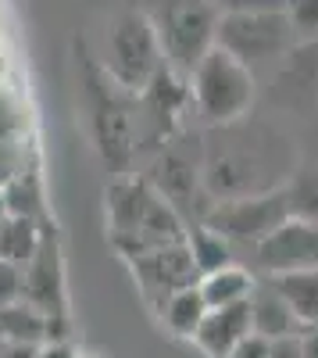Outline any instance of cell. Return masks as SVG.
I'll use <instances>...</instances> for the list:
<instances>
[{"mask_svg":"<svg viewBox=\"0 0 318 358\" xmlns=\"http://www.w3.org/2000/svg\"><path fill=\"white\" fill-rule=\"evenodd\" d=\"M107 215H111V236L119 251L132 262L147 251L186 244V233L179 226V215L158 190H151L139 179H122L107 194Z\"/></svg>","mask_w":318,"mask_h":358,"instance_id":"1","label":"cell"},{"mask_svg":"<svg viewBox=\"0 0 318 358\" xmlns=\"http://www.w3.org/2000/svg\"><path fill=\"white\" fill-rule=\"evenodd\" d=\"M282 143L268 129L254 126L250 133L236 126H222V140L208 147V162H204V183L215 197L233 201V197H250V194H265L275 190L265 172L272 169V147Z\"/></svg>","mask_w":318,"mask_h":358,"instance_id":"2","label":"cell"},{"mask_svg":"<svg viewBox=\"0 0 318 358\" xmlns=\"http://www.w3.org/2000/svg\"><path fill=\"white\" fill-rule=\"evenodd\" d=\"M190 90H193L197 111L204 115L211 126H218V129L236 126V122H243V115L254 104V72L229 50L211 47L197 62Z\"/></svg>","mask_w":318,"mask_h":358,"instance_id":"3","label":"cell"},{"mask_svg":"<svg viewBox=\"0 0 318 358\" xmlns=\"http://www.w3.org/2000/svg\"><path fill=\"white\" fill-rule=\"evenodd\" d=\"M165 50L154 22L143 11H126L107 33V76L126 90H151L161 79Z\"/></svg>","mask_w":318,"mask_h":358,"instance_id":"4","label":"cell"},{"mask_svg":"<svg viewBox=\"0 0 318 358\" xmlns=\"http://www.w3.org/2000/svg\"><path fill=\"white\" fill-rule=\"evenodd\" d=\"M218 18L222 15L215 8V0H172L151 22L158 29L165 57H172L176 65H186L193 72L200 57L215 47Z\"/></svg>","mask_w":318,"mask_h":358,"instance_id":"5","label":"cell"},{"mask_svg":"<svg viewBox=\"0 0 318 358\" xmlns=\"http://www.w3.org/2000/svg\"><path fill=\"white\" fill-rule=\"evenodd\" d=\"M290 222V201H286V187L265 190V194H250V197H233V201H218V208L208 215V229H215L225 241H240V244H265L268 236Z\"/></svg>","mask_w":318,"mask_h":358,"instance_id":"6","label":"cell"},{"mask_svg":"<svg viewBox=\"0 0 318 358\" xmlns=\"http://www.w3.org/2000/svg\"><path fill=\"white\" fill-rule=\"evenodd\" d=\"M290 40H294V29H290L286 11H275V15H222L218 33H215V47L240 57L247 69L286 54L290 50Z\"/></svg>","mask_w":318,"mask_h":358,"instance_id":"7","label":"cell"},{"mask_svg":"<svg viewBox=\"0 0 318 358\" xmlns=\"http://www.w3.org/2000/svg\"><path fill=\"white\" fill-rule=\"evenodd\" d=\"M257 258L272 276L318 268V222H301V219L282 222L265 244H257Z\"/></svg>","mask_w":318,"mask_h":358,"instance_id":"8","label":"cell"},{"mask_svg":"<svg viewBox=\"0 0 318 358\" xmlns=\"http://www.w3.org/2000/svg\"><path fill=\"white\" fill-rule=\"evenodd\" d=\"M247 337H254L250 301H247V305H233V308H211L208 319L200 322L193 344L204 351L208 358H233L236 348H240Z\"/></svg>","mask_w":318,"mask_h":358,"instance_id":"9","label":"cell"},{"mask_svg":"<svg viewBox=\"0 0 318 358\" xmlns=\"http://www.w3.org/2000/svg\"><path fill=\"white\" fill-rule=\"evenodd\" d=\"M275 294L286 301L290 315L297 319L301 334L318 326V268H301V273H275L268 280Z\"/></svg>","mask_w":318,"mask_h":358,"instance_id":"10","label":"cell"},{"mask_svg":"<svg viewBox=\"0 0 318 358\" xmlns=\"http://www.w3.org/2000/svg\"><path fill=\"white\" fill-rule=\"evenodd\" d=\"M200 294H204L208 308H233V305H247L254 290H257V280L240 265H225V268H215V273L200 276L197 280Z\"/></svg>","mask_w":318,"mask_h":358,"instance_id":"11","label":"cell"},{"mask_svg":"<svg viewBox=\"0 0 318 358\" xmlns=\"http://www.w3.org/2000/svg\"><path fill=\"white\" fill-rule=\"evenodd\" d=\"M208 301H204V294H200V287H183L168 297V301L161 305V322H165V330L172 337H179V341H193L197 330H200V322L208 319Z\"/></svg>","mask_w":318,"mask_h":358,"instance_id":"12","label":"cell"},{"mask_svg":"<svg viewBox=\"0 0 318 358\" xmlns=\"http://www.w3.org/2000/svg\"><path fill=\"white\" fill-rule=\"evenodd\" d=\"M250 315H254V334L265 337V341H279V337H294L301 326L290 315L286 301L275 294L272 283H262L250 297Z\"/></svg>","mask_w":318,"mask_h":358,"instance_id":"13","label":"cell"},{"mask_svg":"<svg viewBox=\"0 0 318 358\" xmlns=\"http://www.w3.org/2000/svg\"><path fill=\"white\" fill-rule=\"evenodd\" d=\"M0 337L8 344H47L50 341V319L22 297L18 305L0 312Z\"/></svg>","mask_w":318,"mask_h":358,"instance_id":"14","label":"cell"},{"mask_svg":"<svg viewBox=\"0 0 318 358\" xmlns=\"http://www.w3.org/2000/svg\"><path fill=\"white\" fill-rule=\"evenodd\" d=\"M40 241H43V229L40 222L33 219H18V215H8L0 222V258L11 262V265H29L33 255L40 251Z\"/></svg>","mask_w":318,"mask_h":358,"instance_id":"15","label":"cell"},{"mask_svg":"<svg viewBox=\"0 0 318 358\" xmlns=\"http://www.w3.org/2000/svg\"><path fill=\"white\" fill-rule=\"evenodd\" d=\"M186 248H190V258L197 265V276H208L215 273V268H225L233 265V251H229V241L225 236H218L215 229L200 226L186 236Z\"/></svg>","mask_w":318,"mask_h":358,"instance_id":"16","label":"cell"},{"mask_svg":"<svg viewBox=\"0 0 318 358\" xmlns=\"http://www.w3.org/2000/svg\"><path fill=\"white\" fill-rule=\"evenodd\" d=\"M286 201H290V219L318 222V172L294 176L286 187Z\"/></svg>","mask_w":318,"mask_h":358,"instance_id":"17","label":"cell"},{"mask_svg":"<svg viewBox=\"0 0 318 358\" xmlns=\"http://www.w3.org/2000/svg\"><path fill=\"white\" fill-rule=\"evenodd\" d=\"M4 201H8V215H18V219H40V190H36V179H11L4 187Z\"/></svg>","mask_w":318,"mask_h":358,"instance_id":"18","label":"cell"},{"mask_svg":"<svg viewBox=\"0 0 318 358\" xmlns=\"http://www.w3.org/2000/svg\"><path fill=\"white\" fill-rule=\"evenodd\" d=\"M286 18H290V29L297 36L318 40V0H290Z\"/></svg>","mask_w":318,"mask_h":358,"instance_id":"19","label":"cell"},{"mask_svg":"<svg viewBox=\"0 0 318 358\" xmlns=\"http://www.w3.org/2000/svg\"><path fill=\"white\" fill-rule=\"evenodd\" d=\"M25 297V268L0 258V312L18 305Z\"/></svg>","mask_w":318,"mask_h":358,"instance_id":"20","label":"cell"},{"mask_svg":"<svg viewBox=\"0 0 318 358\" xmlns=\"http://www.w3.org/2000/svg\"><path fill=\"white\" fill-rule=\"evenodd\" d=\"M290 0H215L218 15H275L286 11Z\"/></svg>","mask_w":318,"mask_h":358,"instance_id":"21","label":"cell"},{"mask_svg":"<svg viewBox=\"0 0 318 358\" xmlns=\"http://www.w3.org/2000/svg\"><path fill=\"white\" fill-rule=\"evenodd\" d=\"M268 358H304V348H301V334L272 341V348H268Z\"/></svg>","mask_w":318,"mask_h":358,"instance_id":"22","label":"cell"},{"mask_svg":"<svg viewBox=\"0 0 318 358\" xmlns=\"http://www.w3.org/2000/svg\"><path fill=\"white\" fill-rule=\"evenodd\" d=\"M36 358H82L75 351V344H40Z\"/></svg>","mask_w":318,"mask_h":358,"instance_id":"23","label":"cell"},{"mask_svg":"<svg viewBox=\"0 0 318 358\" xmlns=\"http://www.w3.org/2000/svg\"><path fill=\"white\" fill-rule=\"evenodd\" d=\"M40 344H8L4 351H0V358H36Z\"/></svg>","mask_w":318,"mask_h":358,"instance_id":"24","label":"cell"},{"mask_svg":"<svg viewBox=\"0 0 318 358\" xmlns=\"http://www.w3.org/2000/svg\"><path fill=\"white\" fill-rule=\"evenodd\" d=\"M301 348H304V358H318V326L301 334Z\"/></svg>","mask_w":318,"mask_h":358,"instance_id":"25","label":"cell"},{"mask_svg":"<svg viewBox=\"0 0 318 358\" xmlns=\"http://www.w3.org/2000/svg\"><path fill=\"white\" fill-rule=\"evenodd\" d=\"M8 219V201H4V187H0V222Z\"/></svg>","mask_w":318,"mask_h":358,"instance_id":"26","label":"cell"},{"mask_svg":"<svg viewBox=\"0 0 318 358\" xmlns=\"http://www.w3.org/2000/svg\"><path fill=\"white\" fill-rule=\"evenodd\" d=\"M4 348H8V341H4V337H0V351H4Z\"/></svg>","mask_w":318,"mask_h":358,"instance_id":"27","label":"cell"},{"mask_svg":"<svg viewBox=\"0 0 318 358\" xmlns=\"http://www.w3.org/2000/svg\"><path fill=\"white\" fill-rule=\"evenodd\" d=\"M82 358H100V355H82Z\"/></svg>","mask_w":318,"mask_h":358,"instance_id":"28","label":"cell"}]
</instances>
